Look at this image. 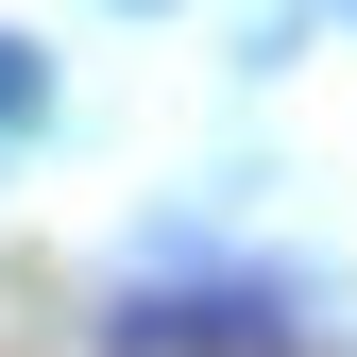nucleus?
<instances>
[{
    "label": "nucleus",
    "instance_id": "obj_1",
    "mask_svg": "<svg viewBox=\"0 0 357 357\" xmlns=\"http://www.w3.org/2000/svg\"><path fill=\"white\" fill-rule=\"evenodd\" d=\"M0 119H52V68H34V34H0Z\"/></svg>",
    "mask_w": 357,
    "mask_h": 357
}]
</instances>
